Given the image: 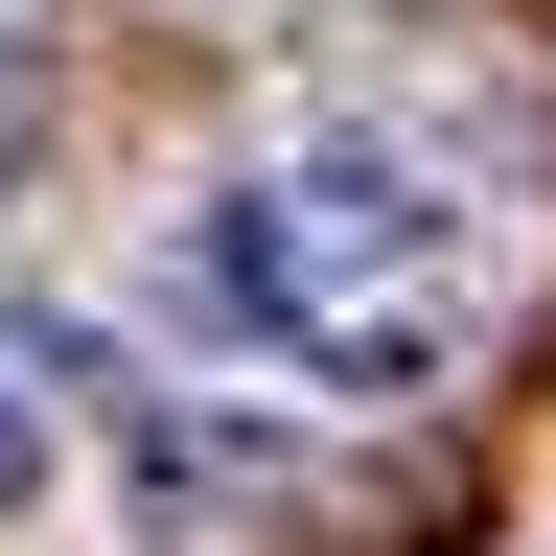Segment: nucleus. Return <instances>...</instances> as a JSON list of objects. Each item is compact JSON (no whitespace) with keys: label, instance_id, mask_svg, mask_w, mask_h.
Instances as JSON below:
<instances>
[{"label":"nucleus","instance_id":"obj_2","mask_svg":"<svg viewBox=\"0 0 556 556\" xmlns=\"http://www.w3.org/2000/svg\"><path fill=\"white\" fill-rule=\"evenodd\" d=\"M47 116V0H0V139Z\"/></svg>","mask_w":556,"mask_h":556},{"label":"nucleus","instance_id":"obj_1","mask_svg":"<svg viewBox=\"0 0 556 556\" xmlns=\"http://www.w3.org/2000/svg\"><path fill=\"white\" fill-rule=\"evenodd\" d=\"M163 302L208 348H255V371H302V394H441L464 325H486V208L371 163V139H325V163H255V186L186 208Z\"/></svg>","mask_w":556,"mask_h":556},{"label":"nucleus","instance_id":"obj_3","mask_svg":"<svg viewBox=\"0 0 556 556\" xmlns=\"http://www.w3.org/2000/svg\"><path fill=\"white\" fill-rule=\"evenodd\" d=\"M24 486H47V394H0V510H24Z\"/></svg>","mask_w":556,"mask_h":556}]
</instances>
